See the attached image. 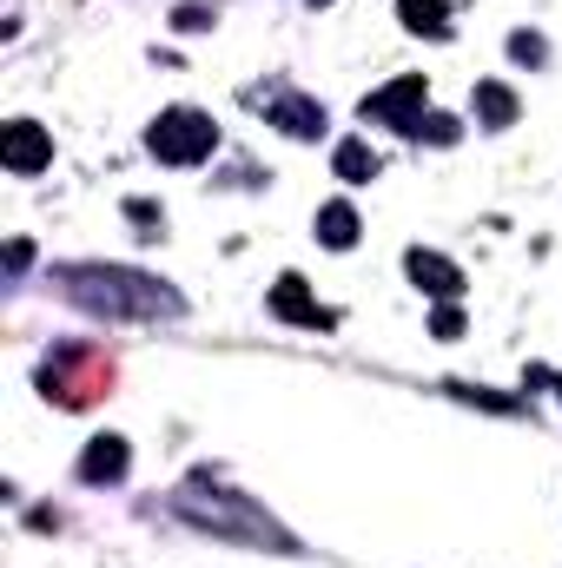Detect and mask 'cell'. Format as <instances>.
I'll list each match as a JSON object with an SVG mask.
<instances>
[{
    "instance_id": "6da1fadb",
    "label": "cell",
    "mask_w": 562,
    "mask_h": 568,
    "mask_svg": "<svg viewBox=\"0 0 562 568\" xmlns=\"http://www.w3.org/2000/svg\"><path fill=\"white\" fill-rule=\"evenodd\" d=\"M67 291H73V304L107 311V317H159V311H179V297H172V291H159L152 278H140V272L73 265V272H67Z\"/></svg>"
},
{
    "instance_id": "7a4b0ae2",
    "label": "cell",
    "mask_w": 562,
    "mask_h": 568,
    "mask_svg": "<svg viewBox=\"0 0 562 568\" xmlns=\"http://www.w3.org/2000/svg\"><path fill=\"white\" fill-rule=\"evenodd\" d=\"M152 159H165V165H199L212 145H219V126H212V113H199V106H172V113H159L152 120Z\"/></svg>"
},
{
    "instance_id": "3957f363",
    "label": "cell",
    "mask_w": 562,
    "mask_h": 568,
    "mask_svg": "<svg viewBox=\"0 0 562 568\" xmlns=\"http://www.w3.org/2000/svg\"><path fill=\"white\" fill-rule=\"evenodd\" d=\"M179 509H185L192 523L219 529V536H259V542L272 536V523H265V516H252L239 496H212V503H205V489H185V496H179Z\"/></svg>"
},
{
    "instance_id": "277c9868",
    "label": "cell",
    "mask_w": 562,
    "mask_h": 568,
    "mask_svg": "<svg viewBox=\"0 0 562 568\" xmlns=\"http://www.w3.org/2000/svg\"><path fill=\"white\" fill-rule=\"evenodd\" d=\"M364 120H378V126H398L404 140H418V120H423V73H404V80H391L384 93H371V100H364Z\"/></svg>"
},
{
    "instance_id": "5b68a950",
    "label": "cell",
    "mask_w": 562,
    "mask_h": 568,
    "mask_svg": "<svg viewBox=\"0 0 562 568\" xmlns=\"http://www.w3.org/2000/svg\"><path fill=\"white\" fill-rule=\"evenodd\" d=\"M0 165L7 172H40V165H53V140H47V126H33V120H13V126H0Z\"/></svg>"
},
{
    "instance_id": "8992f818",
    "label": "cell",
    "mask_w": 562,
    "mask_h": 568,
    "mask_svg": "<svg viewBox=\"0 0 562 568\" xmlns=\"http://www.w3.org/2000/svg\"><path fill=\"white\" fill-rule=\"evenodd\" d=\"M272 311H279L284 324H304V331H331V324H338V317L304 291V278H279L272 284Z\"/></svg>"
},
{
    "instance_id": "52a82bcc",
    "label": "cell",
    "mask_w": 562,
    "mask_h": 568,
    "mask_svg": "<svg viewBox=\"0 0 562 568\" xmlns=\"http://www.w3.org/2000/svg\"><path fill=\"white\" fill-rule=\"evenodd\" d=\"M404 265H411V278H418V291H430V297H443V304H450V297L463 291V272H456V265H450L443 252H423V245H418V252H411Z\"/></svg>"
},
{
    "instance_id": "ba28073f",
    "label": "cell",
    "mask_w": 562,
    "mask_h": 568,
    "mask_svg": "<svg viewBox=\"0 0 562 568\" xmlns=\"http://www.w3.org/2000/svg\"><path fill=\"white\" fill-rule=\"evenodd\" d=\"M127 476V436H93L80 456V483H120Z\"/></svg>"
},
{
    "instance_id": "9c48e42d",
    "label": "cell",
    "mask_w": 562,
    "mask_h": 568,
    "mask_svg": "<svg viewBox=\"0 0 562 568\" xmlns=\"http://www.w3.org/2000/svg\"><path fill=\"white\" fill-rule=\"evenodd\" d=\"M272 126L291 133V140H318V133H324V106H318V100L284 93V100H272Z\"/></svg>"
},
{
    "instance_id": "30bf717a",
    "label": "cell",
    "mask_w": 562,
    "mask_h": 568,
    "mask_svg": "<svg viewBox=\"0 0 562 568\" xmlns=\"http://www.w3.org/2000/svg\"><path fill=\"white\" fill-rule=\"evenodd\" d=\"M398 20H404L411 33L450 40V0H398Z\"/></svg>"
},
{
    "instance_id": "8fae6325",
    "label": "cell",
    "mask_w": 562,
    "mask_h": 568,
    "mask_svg": "<svg viewBox=\"0 0 562 568\" xmlns=\"http://www.w3.org/2000/svg\"><path fill=\"white\" fill-rule=\"evenodd\" d=\"M318 239H324L331 252H351V245H358V212H351L344 199H331V205L318 212Z\"/></svg>"
},
{
    "instance_id": "7c38bea8",
    "label": "cell",
    "mask_w": 562,
    "mask_h": 568,
    "mask_svg": "<svg viewBox=\"0 0 562 568\" xmlns=\"http://www.w3.org/2000/svg\"><path fill=\"white\" fill-rule=\"evenodd\" d=\"M476 120H483V126H516V93H510L503 80H483V87H476Z\"/></svg>"
},
{
    "instance_id": "4fadbf2b",
    "label": "cell",
    "mask_w": 562,
    "mask_h": 568,
    "mask_svg": "<svg viewBox=\"0 0 562 568\" xmlns=\"http://www.w3.org/2000/svg\"><path fill=\"white\" fill-rule=\"evenodd\" d=\"M331 165H338V179H351V185L378 179V152H371L364 140H344V145H338V159H331Z\"/></svg>"
},
{
    "instance_id": "5bb4252c",
    "label": "cell",
    "mask_w": 562,
    "mask_h": 568,
    "mask_svg": "<svg viewBox=\"0 0 562 568\" xmlns=\"http://www.w3.org/2000/svg\"><path fill=\"white\" fill-rule=\"evenodd\" d=\"M456 133H463V126H456L450 113H423L418 120V140H430V145H456Z\"/></svg>"
},
{
    "instance_id": "9a60e30c",
    "label": "cell",
    "mask_w": 562,
    "mask_h": 568,
    "mask_svg": "<svg viewBox=\"0 0 562 568\" xmlns=\"http://www.w3.org/2000/svg\"><path fill=\"white\" fill-rule=\"evenodd\" d=\"M430 337H443V344H450V337H463V311H456V304H443V311L430 317Z\"/></svg>"
},
{
    "instance_id": "2e32d148",
    "label": "cell",
    "mask_w": 562,
    "mask_h": 568,
    "mask_svg": "<svg viewBox=\"0 0 562 568\" xmlns=\"http://www.w3.org/2000/svg\"><path fill=\"white\" fill-rule=\"evenodd\" d=\"M510 53H516V60H530V67H536V60H543V40H536V33H510Z\"/></svg>"
},
{
    "instance_id": "e0dca14e",
    "label": "cell",
    "mask_w": 562,
    "mask_h": 568,
    "mask_svg": "<svg viewBox=\"0 0 562 568\" xmlns=\"http://www.w3.org/2000/svg\"><path fill=\"white\" fill-rule=\"evenodd\" d=\"M127 219H133V225H145V239H159V212H152L145 199H133V205H127Z\"/></svg>"
},
{
    "instance_id": "ac0fdd59",
    "label": "cell",
    "mask_w": 562,
    "mask_h": 568,
    "mask_svg": "<svg viewBox=\"0 0 562 568\" xmlns=\"http://www.w3.org/2000/svg\"><path fill=\"white\" fill-rule=\"evenodd\" d=\"M172 27H185V33H199V27H212V13H205V7H179V13H172Z\"/></svg>"
},
{
    "instance_id": "d6986e66",
    "label": "cell",
    "mask_w": 562,
    "mask_h": 568,
    "mask_svg": "<svg viewBox=\"0 0 562 568\" xmlns=\"http://www.w3.org/2000/svg\"><path fill=\"white\" fill-rule=\"evenodd\" d=\"M311 7H331V0H311Z\"/></svg>"
},
{
    "instance_id": "ffe728a7",
    "label": "cell",
    "mask_w": 562,
    "mask_h": 568,
    "mask_svg": "<svg viewBox=\"0 0 562 568\" xmlns=\"http://www.w3.org/2000/svg\"><path fill=\"white\" fill-rule=\"evenodd\" d=\"M556 390H562V371H556Z\"/></svg>"
}]
</instances>
